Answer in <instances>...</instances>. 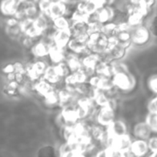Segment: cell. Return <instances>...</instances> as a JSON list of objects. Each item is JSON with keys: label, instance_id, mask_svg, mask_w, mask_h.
Here are the masks:
<instances>
[{"label": "cell", "instance_id": "obj_33", "mask_svg": "<svg viewBox=\"0 0 157 157\" xmlns=\"http://www.w3.org/2000/svg\"><path fill=\"white\" fill-rule=\"evenodd\" d=\"M103 24L99 22V21H91L88 23V29L87 33L88 35H92L93 33H96V32H102V28H103Z\"/></svg>", "mask_w": 157, "mask_h": 157}, {"label": "cell", "instance_id": "obj_19", "mask_svg": "<svg viewBox=\"0 0 157 157\" xmlns=\"http://www.w3.org/2000/svg\"><path fill=\"white\" fill-rule=\"evenodd\" d=\"M21 0H3L1 4V11L4 15L13 16L18 11Z\"/></svg>", "mask_w": 157, "mask_h": 157}, {"label": "cell", "instance_id": "obj_40", "mask_svg": "<svg viewBox=\"0 0 157 157\" xmlns=\"http://www.w3.org/2000/svg\"><path fill=\"white\" fill-rule=\"evenodd\" d=\"M149 87L152 92L157 94V77H153L149 80Z\"/></svg>", "mask_w": 157, "mask_h": 157}, {"label": "cell", "instance_id": "obj_22", "mask_svg": "<svg viewBox=\"0 0 157 157\" xmlns=\"http://www.w3.org/2000/svg\"><path fill=\"white\" fill-rule=\"evenodd\" d=\"M95 75L105 77H112L114 75L111 63L99 61L95 67Z\"/></svg>", "mask_w": 157, "mask_h": 157}, {"label": "cell", "instance_id": "obj_17", "mask_svg": "<svg viewBox=\"0 0 157 157\" xmlns=\"http://www.w3.org/2000/svg\"><path fill=\"white\" fill-rule=\"evenodd\" d=\"M42 78L55 85L56 88L58 86L60 85V84H63V79L58 75L54 64L48 66L44 75H43Z\"/></svg>", "mask_w": 157, "mask_h": 157}, {"label": "cell", "instance_id": "obj_10", "mask_svg": "<svg viewBox=\"0 0 157 157\" xmlns=\"http://www.w3.org/2000/svg\"><path fill=\"white\" fill-rule=\"evenodd\" d=\"M129 150L132 153V154L133 155V156H146L149 152L147 140H146L135 138V139L132 140Z\"/></svg>", "mask_w": 157, "mask_h": 157}, {"label": "cell", "instance_id": "obj_25", "mask_svg": "<svg viewBox=\"0 0 157 157\" xmlns=\"http://www.w3.org/2000/svg\"><path fill=\"white\" fill-rule=\"evenodd\" d=\"M116 37L118 44L124 47L125 48L128 49L131 46L132 41H131V32L130 30L122 31V32H117L115 35Z\"/></svg>", "mask_w": 157, "mask_h": 157}, {"label": "cell", "instance_id": "obj_11", "mask_svg": "<svg viewBox=\"0 0 157 157\" xmlns=\"http://www.w3.org/2000/svg\"><path fill=\"white\" fill-rule=\"evenodd\" d=\"M152 131L147 123L139 122L134 125L132 129V134L135 138L137 139H143L147 140L151 136Z\"/></svg>", "mask_w": 157, "mask_h": 157}, {"label": "cell", "instance_id": "obj_20", "mask_svg": "<svg viewBox=\"0 0 157 157\" xmlns=\"http://www.w3.org/2000/svg\"><path fill=\"white\" fill-rule=\"evenodd\" d=\"M81 60L83 67L95 71V65L99 61H101V58H100V55L99 54L90 52L81 56Z\"/></svg>", "mask_w": 157, "mask_h": 157}, {"label": "cell", "instance_id": "obj_36", "mask_svg": "<svg viewBox=\"0 0 157 157\" xmlns=\"http://www.w3.org/2000/svg\"><path fill=\"white\" fill-rule=\"evenodd\" d=\"M147 110L149 113L157 114V96L149 101L147 105Z\"/></svg>", "mask_w": 157, "mask_h": 157}, {"label": "cell", "instance_id": "obj_13", "mask_svg": "<svg viewBox=\"0 0 157 157\" xmlns=\"http://www.w3.org/2000/svg\"><path fill=\"white\" fill-rule=\"evenodd\" d=\"M66 52H67V48H60L55 44H53L49 49L48 58H49L52 64H56L65 61Z\"/></svg>", "mask_w": 157, "mask_h": 157}, {"label": "cell", "instance_id": "obj_21", "mask_svg": "<svg viewBox=\"0 0 157 157\" xmlns=\"http://www.w3.org/2000/svg\"><path fill=\"white\" fill-rule=\"evenodd\" d=\"M34 24L35 27L43 34L52 25V19H50L46 14L41 12L38 16L34 18Z\"/></svg>", "mask_w": 157, "mask_h": 157}, {"label": "cell", "instance_id": "obj_29", "mask_svg": "<svg viewBox=\"0 0 157 157\" xmlns=\"http://www.w3.org/2000/svg\"><path fill=\"white\" fill-rule=\"evenodd\" d=\"M43 98H44L45 103H46V105H47L48 107H57V106L59 107V98H58L57 90Z\"/></svg>", "mask_w": 157, "mask_h": 157}, {"label": "cell", "instance_id": "obj_4", "mask_svg": "<svg viewBox=\"0 0 157 157\" xmlns=\"http://www.w3.org/2000/svg\"><path fill=\"white\" fill-rule=\"evenodd\" d=\"M88 38H89V35L72 37L66 48L70 52L78 54L80 56H83L90 52L87 46Z\"/></svg>", "mask_w": 157, "mask_h": 157}, {"label": "cell", "instance_id": "obj_14", "mask_svg": "<svg viewBox=\"0 0 157 157\" xmlns=\"http://www.w3.org/2000/svg\"><path fill=\"white\" fill-rule=\"evenodd\" d=\"M64 61L67 64V65L69 66V69H70L72 72L79 70L83 67L81 56L78 55V54L70 52L68 49L67 52H66Z\"/></svg>", "mask_w": 157, "mask_h": 157}, {"label": "cell", "instance_id": "obj_3", "mask_svg": "<svg viewBox=\"0 0 157 157\" xmlns=\"http://www.w3.org/2000/svg\"><path fill=\"white\" fill-rule=\"evenodd\" d=\"M109 37L102 32L89 35L87 46L89 52L101 55L107 49Z\"/></svg>", "mask_w": 157, "mask_h": 157}, {"label": "cell", "instance_id": "obj_2", "mask_svg": "<svg viewBox=\"0 0 157 157\" xmlns=\"http://www.w3.org/2000/svg\"><path fill=\"white\" fill-rule=\"evenodd\" d=\"M114 86L118 90L128 92L132 90L135 85V78L128 72H117L112 77Z\"/></svg>", "mask_w": 157, "mask_h": 157}, {"label": "cell", "instance_id": "obj_32", "mask_svg": "<svg viewBox=\"0 0 157 157\" xmlns=\"http://www.w3.org/2000/svg\"><path fill=\"white\" fill-rule=\"evenodd\" d=\"M38 39H39V38H32V37H29L28 36V35H26L23 34L19 40L21 41L22 44L26 48L30 50V49L33 47L34 44L38 41Z\"/></svg>", "mask_w": 157, "mask_h": 157}, {"label": "cell", "instance_id": "obj_37", "mask_svg": "<svg viewBox=\"0 0 157 157\" xmlns=\"http://www.w3.org/2000/svg\"><path fill=\"white\" fill-rule=\"evenodd\" d=\"M147 142L148 145H149V152L157 150V136H150L147 140Z\"/></svg>", "mask_w": 157, "mask_h": 157}, {"label": "cell", "instance_id": "obj_27", "mask_svg": "<svg viewBox=\"0 0 157 157\" xmlns=\"http://www.w3.org/2000/svg\"><path fill=\"white\" fill-rule=\"evenodd\" d=\"M69 18L71 19L72 22H76V21H84V22L89 23V15L84 12L83 11L75 9L71 14Z\"/></svg>", "mask_w": 157, "mask_h": 157}, {"label": "cell", "instance_id": "obj_35", "mask_svg": "<svg viewBox=\"0 0 157 157\" xmlns=\"http://www.w3.org/2000/svg\"><path fill=\"white\" fill-rule=\"evenodd\" d=\"M52 3V0H41V1L37 4V6H38V9H39L40 12L46 14V12H48V10H49V7H50Z\"/></svg>", "mask_w": 157, "mask_h": 157}, {"label": "cell", "instance_id": "obj_16", "mask_svg": "<svg viewBox=\"0 0 157 157\" xmlns=\"http://www.w3.org/2000/svg\"><path fill=\"white\" fill-rule=\"evenodd\" d=\"M66 10H67V7H66V4L64 2H52L46 15L50 19H54V18H58V17L66 15Z\"/></svg>", "mask_w": 157, "mask_h": 157}, {"label": "cell", "instance_id": "obj_12", "mask_svg": "<svg viewBox=\"0 0 157 157\" xmlns=\"http://www.w3.org/2000/svg\"><path fill=\"white\" fill-rule=\"evenodd\" d=\"M72 35L70 29L63 30H55L53 35L54 44L60 48H66Z\"/></svg>", "mask_w": 157, "mask_h": 157}, {"label": "cell", "instance_id": "obj_24", "mask_svg": "<svg viewBox=\"0 0 157 157\" xmlns=\"http://www.w3.org/2000/svg\"><path fill=\"white\" fill-rule=\"evenodd\" d=\"M87 29L88 23L84 22V21L72 22V25L70 27V31L72 37L88 35Z\"/></svg>", "mask_w": 157, "mask_h": 157}, {"label": "cell", "instance_id": "obj_9", "mask_svg": "<svg viewBox=\"0 0 157 157\" xmlns=\"http://www.w3.org/2000/svg\"><path fill=\"white\" fill-rule=\"evenodd\" d=\"M56 90L57 88L55 85L49 83V81H46L43 78L35 81L33 84V90H35L37 94L40 95L42 98H45Z\"/></svg>", "mask_w": 157, "mask_h": 157}, {"label": "cell", "instance_id": "obj_30", "mask_svg": "<svg viewBox=\"0 0 157 157\" xmlns=\"http://www.w3.org/2000/svg\"><path fill=\"white\" fill-rule=\"evenodd\" d=\"M55 65V68L56 70L58 75L61 77L62 79H64L67 75H69V74L71 73V70L69 69V66L67 65L65 61H62V62L58 63L56 64H54Z\"/></svg>", "mask_w": 157, "mask_h": 157}, {"label": "cell", "instance_id": "obj_28", "mask_svg": "<svg viewBox=\"0 0 157 157\" xmlns=\"http://www.w3.org/2000/svg\"><path fill=\"white\" fill-rule=\"evenodd\" d=\"M20 84L15 80L9 81V83L5 87V92L9 96H17L19 93Z\"/></svg>", "mask_w": 157, "mask_h": 157}, {"label": "cell", "instance_id": "obj_15", "mask_svg": "<svg viewBox=\"0 0 157 157\" xmlns=\"http://www.w3.org/2000/svg\"><path fill=\"white\" fill-rule=\"evenodd\" d=\"M106 130L110 136H121V135L128 133L126 124L122 120L115 119L110 125L106 127Z\"/></svg>", "mask_w": 157, "mask_h": 157}, {"label": "cell", "instance_id": "obj_8", "mask_svg": "<svg viewBox=\"0 0 157 157\" xmlns=\"http://www.w3.org/2000/svg\"><path fill=\"white\" fill-rule=\"evenodd\" d=\"M22 32L24 35L35 38H40L42 33L35 27L34 24V19L26 18L20 21Z\"/></svg>", "mask_w": 157, "mask_h": 157}, {"label": "cell", "instance_id": "obj_41", "mask_svg": "<svg viewBox=\"0 0 157 157\" xmlns=\"http://www.w3.org/2000/svg\"><path fill=\"white\" fill-rule=\"evenodd\" d=\"M2 71L4 72L6 75L15 73V67H14V64H7V65L5 66L2 69Z\"/></svg>", "mask_w": 157, "mask_h": 157}, {"label": "cell", "instance_id": "obj_34", "mask_svg": "<svg viewBox=\"0 0 157 157\" xmlns=\"http://www.w3.org/2000/svg\"><path fill=\"white\" fill-rule=\"evenodd\" d=\"M146 122L151 128L152 132L157 133V114L149 113L146 116Z\"/></svg>", "mask_w": 157, "mask_h": 157}, {"label": "cell", "instance_id": "obj_1", "mask_svg": "<svg viewBox=\"0 0 157 157\" xmlns=\"http://www.w3.org/2000/svg\"><path fill=\"white\" fill-rule=\"evenodd\" d=\"M90 119L93 120L95 124L107 127L115 120V109L109 105L98 107Z\"/></svg>", "mask_w": 157, "mask_h": 157}, {"label": "cell", "instance_id": "obj_26", "mask_svg": "<svg viewBox=\"0 0 157 157\" xmlns=\"http://www.w3.org/2000/svg\"><path fill=\"white\" fill-rule=\"evenodd\" d=\"M62 137L65 142L75 144L76 141L77 135L75 133L73 125L66 126V127H62Z\"/></svg>", "mask_w": 157, "mask_h": 157}, {"label": "cell", "instance_id": "obj_31", "mask_svg": "<svg viewBox=\"0 0 157 157\" xmlns=\"http://www.w3.org/2000/svg\"><path fill=\"white\" fill-rule=\"evenodd\" d=\"M116 26L117 24L115 21H109V22L105 23L102 28V32L107 35L108 37L115 35V32H116Z\"/></svg>", "mask_w": 157, "mask_h": 157}, {"label": "cell", "instance_id": "obj_7", "mask_svg": "<svg viewBox=\"0 0 157 157\" xmlns=\"http://www.w3.org/2000/svg\"><path fill=\"white\" fill-rule=\"evenodd\" d=\"M89 84L95 88L101 90L105 92H109L115 88L112 81V77L100 76L94 75L89 79Z\"/></svg>", "mask_w": 157, "mask_h": 157}, {"label": "cell", "instance_id": "obj_39", "mask_svg": "<svg viewBox=\"0 0 157 157\" xmlns=\"http://www.w3.org/2000/svg\"><path fill=\"white\" fill-rule=\"evenodd\" d=\"M14 67H15V73L25 74L26 75V66L24 65L22 63L19 62V61L14 63Z\"/></svg>", "mask_w": 157, "mask_h": 157}, {"label": "cell", "instance_id": "obj_38", "mask_svg": "<svg viewBox=\"0 0 157 157\" xmlns=\"http://www.w3.org/2000/svg\"><path fill=\"white\" fill-rule=\"evenodd\" d=\"M155 0H140L139 6H141L143 9H146V10L149 11L152 6H153Z\"/></svg>", "mask_w": 157, "mask_h": 157}, {"label": "cell", "instance_id": "obj_6", "mask_svg": "<svg viewBox=\"0 0 157 157\" xmlns=\"http://www.w3.org/2000/svg\"><path fill=\"white\" fill-rule=\"evenodd\" d=\"M115 15H116V10L113 6H105L99 9L95 13L89 15V21L96 20L103 24H105L109 21H113Z\"/></svg>", "mask_w": 157, "mask_h": 157}, {"label": "cell", "instance_id": "obj_23", "mask_svg": "<svg viewBox=\"0 0 157 157\" xmlns=\"http://www.w3.org/2000/svg\"><path fill=\"white\" fill-rule=\"evenodd\" d=\"M52 25L56 30H63V29H70L72 25V21L69 17L63 15L52 19Z\"/></svg>", "mask_w": 157, "mask_h": 157}, {"label": "cell", "instance_id": "obj_5", "mask_svg": "<svg viewBox=\"0 0 157 157\" xmlns=\"http://www.w3.org/2000/svg\"><path fill=\"white\" fill-rule=\"evenodd\" d=\"M132 44L141 46L148 42L150 38L149 31L143 24L132 27L130 29Z\"/></svg>", "mask_w": 157, "mask_h": 157}, {"label": "cell", "instance_id": "obj_42", "mask_svg": "<svg viewBox=\"0 0 157 157\" xmlns=\"http://www.w3.org/2000/svg\"><path fill=\"white\" fill-rule=\"evenodd\" d=\"M149 156H153V157H157V150L151 152V154L149 155Z\"/></svg>", "mask_w": 157, "mask_h": 157}, {"label": "cell", "instance_id": "obj_18", "mask_svg": "<svg viewBox=\"0 0 157 157\" xmlns=\"http://www.w3.org/2000/svg\"><path fill=\"white\" fill-rule=\"evenodd\" d=\"M50 47L51 46L49 44L38 39V41L30 49V52L34 58H44L49 55Z\"/></svg>", "mask_w": 157, "mask_h": 157}]
</instances>
